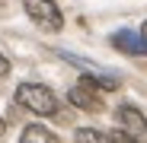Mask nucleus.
<instances>
[{"instance_id": "f257e3e1", "label": "nucleus", "mask_w": 147, "mask_h": 143, "mask_svg": "<svg viewBox=\"0 0 147 143\" xmlns=\"http://www.w3.org/2000/svg\"><path fill=\"white\" fill-rule=\"evenodd\" d=\"M16 102L22 108H29L32 114H55L58 111V95L42 83H22L16 89Z\"/></svg>"}, {"instance_id": "9d476101", "label": "nucleus", "mask_w": 147, "mask_h": 143, "mask_svg": "<svg viewBox=\"0 0 147 143\" xmlns=\"http://www.w3.org/2000/svg\"><path fill=\"white\" fill-rule=\"evenodd\" d=\"M141 38L147 41V22H144V26H141Z\"/></svg>"}, {"instance_id": "7ed1b4c3", "label": "nucleus", "mask_w": 147, "mask_h": 143, "mask_svg": "<svg viewBox=\"0 0 147 143\" xmlns=\"http://www.w3.org/2000/svg\"><path fill=\"white\" fill-rule=\"evenodd\" d=\"M22 7H26V13L38 22L42 29H48V32H58L64 26L61 10L55 7V0H22Z\"/></svg>"}, {"instance_id": "0eeeda50", "label": "nucleus", "mask_w": 147, "mask_h": 143, "mask_svg": "<svg viewBox=\"0 0 147 143\" xmlns=\"http://www.w3.org/2000/svg\"><path fill=\"white\" fill-rule=\"evenodd\" d=\"M74 140H77V143H112V134H102L96 127H80Z\"/></svg>"}, {"instance_id": "1a4fd4ad", "label": "nucleus", "mask_w": 147, "mask_h": 143, "mask_svg": "<svg viewBox=\"0 0 147 143\" xmlns=\"http://www.w3.org/2000/svg\"><path fill=\"white\" fill-rule=\"evenodd\" d=\"M7 134V121H3V118H0V137H3Z\"/></svg>"}, {"instance_id": "20e7f679", "label": "nucleus", "mask_w": 147, "mask_h": 143, "mask_svg": "<svg viewBox=\"0 0 147 143\" xmlns=\"http://www.w3.org/2000/svg\"><path fill=\"white\" fill-rule=\"evenodd\" d=\"M67 99L77 105L80 111H99V108H102V95L96 92V86H93L90 80H80L77 86H70Z\"/></svg>"}, {"instance_id": "39448f33", "label": "nucleus", "mask_w": 147, "mask_h": 143, "mask_svg": "<svg viewBox=\"0 0 147 143\" xmlns=\"http://www.w3.org/2000/svg\"><path fill=\"white\" fill-rule=\"evenodd\" d=\"M112 45L118 48V51H125V54H147V41H144L138 32H131V29L115 32V35H112Z\"/></svg>"}, {"instance_id": "f03ea898", "label": "nucleus", "mask_w": 147, "mask_h": 143, "mask_svg": "<svg viewBox=\"0 0 147 143\" xmlns=\"http://www.w3.org/2000/svg\"><path fill=\"white\" fill-rule=\"evenodd\" d=\"M118 134L128 137L131 143H147V118L134 108V105H121L118 108Z\"/></svg>"}, {"instance_id": "6e6552de", "label": "nucleus", "mask_w": 147, "mask_h": 143, "mask_svg": "<svg viewBox=\"0 0 147 143\" xmlns=\"http://www.w3.org/2000/svg\"><path fill=\"white\" fill-rule=\"evenodd\" d=\"M10 73V61H7V54H0V80H3Z\"/></svg>"}, {"instance_id": "423d86ee", "label": "nucleus", "mask_w": 147, "mask_h": 143, "mask_svg": "<svg viewBox=\"0 0 147 143\" xmlns=\"http://www.w3.org/2000/svg\"><path fill=\"white\" fill-rule=\"evenodd\" d=\"M19 143H61V140L48 130V127H42V124H29L26 130H22Z\"/></svg>"}]
</instances>
